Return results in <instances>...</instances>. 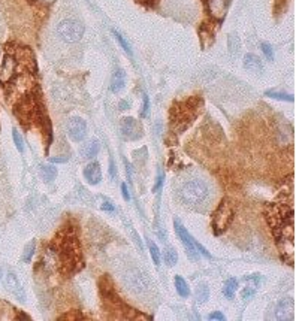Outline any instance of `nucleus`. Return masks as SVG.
<instances>
[{
    "mask_svg": "<svg viewBox=\"0 0 296 321\" xmlns=\"http://www.w3.org/2000/svg\"><path fill=\"white\" fill-rule=\"evenodd\" d=\"M208 320H220L222 321V320H225V315L222 312H219V311H215V312L208 315Z\"/></svg>",
    "mask_w": 296,
    "mask_h": 321,
    "instance_id": "nucleus-32",
    "label": "nucleus"
},
{
    "mask_svg": "<svg viewBox=\"0 0 296 321\" xmlns=\"http://www.w3.org/2000/svg\"><path fill=\"white\" fill-rule=\"evenodd\" d=\"M293 196L289 200H275L266 211V220L275 237V244L281 254V258L293 266L295 254V224H293Z\"/></svg>",
    "mask_w": 296,
    "mask_h": 321,
    "instance_id": "nucleus-1",
    "label": "nucleus"
},
{
    "mask_svg": "<svg viewBox=\"0 0 296 321\" xmlns=\"http://www.w3.org/2000/svg\"><path fill=\"white\" fill-rule=\"evenodd\" d=\"M261 48H262L265 57L269 60V62H272V60H274V50H272V47H271L268 42H262V44H261Z\"/></svg>",
    "mask_w": 296,
    "mask_h": 321,
    "instance_id": "nucleus-29",
    "label": "nucleus"
},
{
    "mask_svg": "<svg viewBox=\"0 0 296 321\" xmlns=\"http://www.w3.org/2000/svg\"><path fill=\"white\" fill-rule=\"evenodd\" d=\"M139 127H138L136 121L133 118H123L122 121V132L126 137H130V139H136L139 136Z\"/></svg>",
    "mask_w": 296,
    "mask_h": 321,
    "instance_id": "nucleus-14",
    "label": "nucleus"
},
{
    "mask_svg": "<svg viewBox=\"0 0 296 321\" xmlns=\"http://www.w3.org/2000/svg\"><path fill=\"white\" fill-rule=\"evenodd\" d=\"M148 109H150V99H148V96H144V106L141 111V117H147Z\"/></svg>",
    "mask_w": 296,
    "mask_h": 321,
    "instance_id": "nucleus-30",
    "label": "nucleus"
},
{
    "mask_svg": "<svg viewBox=\"0 0 296 321\" xmlns=\"http://www.w3.org/2000/svg\"><path fill=\"white\" fill-rule=\"evenodd\" d=\"M133 240H135V242H136L138 248H139V250L142 251V250H144V245H142V242H141V237L138 236V233H135V232H133Z\"/></svg>",
    "mask_w": 296,
    "mask_h": 321,
    "instance_id": "nucleus-33",
    "label": "nucleus"
},
{
    "mask_svg": "<svg viewBox=\"0 0 296 321\" xmlns=\"http://www.w3.org/2000/svg\"><path fill=\"white\" fill-rule=\"evenodd\" d=\"M84 178H86V181L91 186H96V184L101 183V179H102L101 165H99L97 162L88 163L84 169Z\"/></svg>",
    "mask_w": 296,
    "mask_h": 321,
    "instance_id": "nucleus-11",
    "label": "nucleus"
},
{
    "mask_svg": "<svg viewBox=\"0 0 296 321\" xmlns=\"http://www.w3.org/2000/svg\"><path fill=\"white\" fill-rule=\"evenodd\" d=\"M29 2H30V3H32V2H35V0H29Z\"/></svg>",
    "mask_w": 296,
    "mask_h": 321,
    "instance_id": "nucleus-41",
    "label": "nucleus"
},
{
    "mask_svg": "<svg viewBox=\"0 0 296 321\" xmlns=\"http://www.w3.org/2000/svg\"><path fill=\"white\" fill-rule=\"evenodd\" d=\"M129 106H130V103H129V102H126V100H123V102H120V109H122V111L127 109Z\"/></svg>",
    "mask_w": 296,
    "mask_h": 321,
    "instance_id": "nucleus-39",
    "label": "nucleus"
},
{
    "mask_svg": "<svg viewBox=\"0 0 296 321\" xmlns=\"http://www.w3.org/2000/svg\"><path fill=\"white\" fill-rule=\"evenodd\" d=\"M109 166H111V169H109V172H111V175H112V178H115L117 176V172H115V166H114V162L111 160V163H109Z\"/></svg>",
    "mask_w": 296,
    "mask_h": 321,
    "instance_id": "nucleus-38",
    "label": "nucleus"
},
{
    "mask_svg": "<svg viewBox=\"0 0 296 321\" xmlns=\"http://www.w3.org/2000/svg\"><path fill=\"white\" fill-rule=\"evenodd\" d=\"M122 193H123V197H124L126 202H129V200H130V194H129V190H127V186H126V184L122 186Z\"/></svg>",
    "mask_w": 296,
    "mask_h": 321,
    "instance_id": "nucleus-34",
    "label": "nucleus"
},
{
    "mask_svg": "<svg viewBox=\"0 0 296 321\" xmlns=\"http://www.w3.org/2000/svg\"><path fill=\"white\" fill-rule=\"evenodd\" d=\"M124 283L126 286L135 291V293H145L150 287V281L147 278V275L139 270V269H130L127 270V273L124 275Z\"/></svg>",
    "mask_w": 296,
    "mask_h": 321,
    "instance_id": "nucleus-6",
    "label": "nucleus"
},
{
    "mask_svg": "<svg viewBox=\"0 0 296 321\" xmlns=\"http://www.w3.org/2000/svg\"><path fill=\"white\" fill-rule=\"evenodd\" d=\"M15 65H17V63H15L14 57L6 55L2 68H0V83H8L9 79L12 78V75H14V72H15Z\"/></svg>",
    "mask_w": 296,
    "mask_h": 321,
    "instance_id": "nucleus-13",
    "label": "nucleus"
},
{
    "mask_svg": "<svg viewBox=\"0 0 296 321\" xmlns=\"http://www.w3.org/2000/svg\"><path fill=\"white\" fill-rule=\"evenodd\" d=\"M5 287L18 300H21V302H24V300H26V291H24L21 283H19V279L15 276L14 272H8L6 273V276H5Z\"/></svg>",
    "mask_w": 296,
    "mask_h": 321,
    "instance_id": "nucleus-10",
    "label": "nucleus"
},
{
    "mask_svg": "<svg viewBox=\"0 0 296 321\" xmlns=\"http://www.w3.org/2000/svg\"><path fill=\"white\" fill-rule=\"evenodd\" d=\"M208 196L209 188L201 179H193L180 188V199L187 206H201L208 200Z\"/></svg>",
    "mask_w": 296,
    "mask_h": 321,
    "instance_id": "nucleus-3",
    "label": "nucleus"
},
{
    "mask_svg": "<svg viewBox=\"0 0 296 321\" xmlns=\"http://www.w3.org/2000/svg\"><path fill=\"white\" fill-rule=\"evenodd\" d=\"M265 96L272 97V99H277V100H284V102H293V96H292V94L279 93V91H274V90H268V91L265 93Z\"/></svg>",
    "mask_w": 296,
    "mask_h": 321,
    "instance_id": "nucleus-25",
    "label": "nucleus"
},
{
    "mask_svg": "<svg viewBox=\"0 0 296 321\" xmlns=\"http://www.w3.org/2000/svg\"><path fill=\"white\" fill-rule=\"evenodd\" d=\"M57 254L62 269L66 273H73L75 270L80 269V265L83 266L80 242H78L72 229H68L60 235V239L57 242Z\"/></svg>",
    "mask_w": 296,
    "mask_h": 321,
    "instance_id": "nucleus-2",
    "label": "nucleus"
},
{
    "mask_svg": "<svg viewBox=\"0 0 296 321\" xmlns=\"http://www.w3.org/2000/svg\"><path fill=\"white\" fill-rule=\"evenodd\" d=\"M174 283H175L176 293H178L181 297H187V296L190 294V288H189L187 283H186V281H184L181 276L176 275V276H175V279H174Z\"/></svg>",
    "mask_w": 296,
    "mask_h": 321,
    "instance_id": "nucleus-19",
    "label": "nucleus"
},
{
    "mask_svg": "<svg viewBox=\"0 0 296 321\" xmlns=\"http://www.w3.org/2000/svg\"><path fill=\"white\" fill-rule=\"evenodd\" d=\"M41 175L47 183H52L54 178L57 176V169L51 165H42L41 166Z\"/></svg>",
    "mask_w": 296,
    "mask_h": 321,
    "instance_id": "nucleus-22",
    "label": "nucleus"
},
{
    "mask_svg": "<svg viewBox=\"0 0 296 321\" xmlns=\"http://www.w3.org/2000/svg\"><path fill=\"white\" fill-rule=\"evenodd\" d=\"M102 209H104V211H108V212H112V211H114V206H112L109 202H104Z\"/></svg>",
    "mask_w": 296,
    "mask_h": 321,
    "instance_id": "nucleus-37",
    "label": "nucleus"
},
{
    "mask_svg": "<svg viewBox=\"0 0 296 321\" xmlns=\"http://www.w3.org/2000/svg\"><path fill=\"white\" fill-rule=\"evenodd\" d=\"M227 45H229V51H230L233 55L238 54L240 50H241V39L238 37V34H235V33L229 34V37H227Z\"/></svg>",
    "mask_w": 296,
    "mask_h": 321,
    "instance_id": "nucleus-21",
    "label": "nucleus"
},
{
    "mask_svg": "<svg viewBox=\"0 0 296 321\" xmlns=\"http://www.w3.org/2000/svg\"><path fill=\"white\" fill-rule=\"evenodd\" d=\"M254 291H256V288H254V287H247V288L243 291V299H245V300L251 299V297L254 296Z\"/></svg>",
    "mask_w": 296,
    "mask_h": 321,
    "instance_id": "nucleus-31",
    "label": "nucleus"
},
{
    "mask_svg": "<svg viewBox=\"0 0 296 321\" xmlns=\"http://www.w3.org/2000/svg\"><path fill=\"white\" fill-rule=\"evenodd\" d=\"M66 132H68L69 137L73 139L75 142H81V140L86 139V135H87V124L83 118L73 117L66 124Z\"/></svg>",
    "mask_w": 296,
    "mask_h": 321,
    "instance_id": "nucleus-7",
    "label": "nucleus"
},
{
    "mask_svg": "<svg viewBox=\"0 0 296 321\" xmlns=\"http://www.w3.org/2000/svg\"><path fill=\"white\" fill-rule=\"evenodd\" d=\"M99 150H101V145H99V142H97L96 139H91L81 148V154L86 158H93L94 155H97Z\"/></svg>",
    "mask_w": 296,
    "mask_h": 321,
    "instance_id": "nucleus-17",
    "label": "nucleus"
},
{
    "mask_svg": "<svg viewBox=\"0 0 296 321\" xmlns=\"http://www.w3.org/2000/svg\"><path fill=\"white\" fill-rule=\"evenodd\" d=\"M0 278H2V268H0Z\"/></svg>",
    "mask_w": 296,
    "mask_h": 321,
    "instance_id": "nucleus-40",
    "label": "nucleus"
},
{
    "mask_svg": "<svg viewBox=\"0 0 296 321\" xmlns=\"http://www.w3.org/2000/svg\"><path fill=\"white\" fill-rule=\"evenodd\" d=\"M275 317L280 321H293L295 320V300L292 297L281 299L277 308H275Z\"/></svg>",
    "mask_w": 296,
    "mask_h": 321,
    "instance_id": "nucleus-9",
    "label": "nucleus"
},
{
    "mask_svg": "<svg viewBox=\"0 0 296 321\" xmlns=\"http://www.w3.org/2000/svg\"><path fill=\"white\" fill-rule=\"evenodd\" d=\"M165 262H166L168 266H174L176 262H178V254H176L175 250L169 248V250L165 251Z\"/></svg>",
    "mask_w": 296,
    "mask_h": 321,
    "instance_id": "nucleus-26",
    "label": "nucleus"
},
{
    "mask_svg": "<svg viewBox=\"0 0 296 321\" xmlns=\"http://www.w3.org/2000/svg\"><path fill=\"white\" fill-rule=\"evenodd\" d=\"M162 183H163V175H160L159 178H157V183H156V186H154V190H156V191H157V190H160Z\"/></svg>",
    "mask_w": 296,
    "mask_h": 321,
    "instance_id": "nucleus-36",
    "label": "nucleus"
},
{
    "mask_svg": "<svg viewBox=\"0 0 296 321\" xmlns=\"http://www.w3.org/2000/svg\"><path fill=\"white\" fill-rule=\"evenodd\" d=\"M114 36H115V39L118 41V44L122 45V48L124 50V52H126V54H129V55L132 57V55H133V51H132V48H130V45L127 44L126 39H124V37H123L120 33H118V32H114Z\"/></svg>",
    "mask_w": 296,
    "mask_h": 321,
    "instance_id": "nucleus-27",
    "label": "nucleus"
},
{
    "mask_svg": "<svg viewBox=\"0 0 296 321\" xmlns=\"http://www.w3.org/2000/svg\"><path fill=\"white\" fill-rule=\"evenodd\" d=\"M57 34L66 44H76L78 41H81L84 34V27L75 19H63L57 26Z\"/></svg>",
    "mask_w": 296,
    "mask_h": 321,
    "instance_id": "nucleus-5",
    "label": "nucleus"
},
{
    "mask_svg": "<svg viewBox=\"0 0 296 321\" xmlns=\"http://www.w3.org/2000/svg\"><path fill=\"white\" fill-rule=\"evenodd\" d=\"M12 136H14V142H15V147H17V150L19 151V152H23L24 151V140H23V137H21V135L18 133V130H12Z\"/></svg>",
    "mask_w": 296,
    "mask_h": 321,
    "instance_id": "nucleus-28",
    "label": "nucleus"
},
{
    "mask_svg": "<svg viewBox=\"0 0 296 321\" xmlns=\"http://www.w3.org/2000/svg\"><path fill=\"white\" fill-rule=\"evenodd\" d=\"M236 290H238V279H235V278L227 279L226 283H225V286H223V294H225L227 299L233 297V294L236 293Z\"/></svg>",
    "mask_w": 296,
    "mask_h": 321,
    "instance_id": "nucleus-20",
    "label": "nucleus"
},
{
    "mask_svg": "<svg viewBox=\"0 0 296 321\" xmlns=\"http://www.w3.org/2000/svg\"><path fill=\"white\" fill-rule=\"evenodd\" d=\"M209 6V11L214 17L217 18H223L226 15L227 6L230 3V0H205Z\"/></svg>",
    "mask_w": 296,
    "mask_h": 321,
    "instance_id": "nucleus-12",
    "label": "nucleus"
},
{
    "mask_svg": "<svg viewBox=\"0 0 296 321\" xmlns=\"http://www.w3.org/2000/svg\"><path fill=\"white\" fill-rule=\"evenodd\" d=\"M35 248H36V242L35 240H32V242H29L23 251V255H21V262L23 263H29L30 260L33 258V254H35Z\"/></svg>",
    "mask_w": 296,
    "mask_h": 321,
    "instance_id": "nucleus-23",
    "label": "nucleus"
},
{
    "mask_svg": "<svg viewBox=\"0 0 296 321\" xmlns=\"http://www.w3.org/2000/svg\"><path fill=\"white\" fill-rule=\"evenodd\" d=\"M174 227H175V232L178 235V237L181 239V242L187 251V255L192 258V260H196L197 258V251H196V247H194V240L193 237L189 235V232L184 229V226L178 221V220H174Z\"/></svg>",
    "mask_w": 296,
    "mask_h": 321,
    "instance_id": "nucleus-8",
    "label": "nucleus"
},
{
    "mask_svg": "<svg viewBox=\"0 0 296 321\" xmlns=\"http://www.w3.org/2000/svg\"><path fill=\"white\" fill-rule=\"evenodd\" d=\"M235 217V209L233 205L229 199H223L219 203V206L215 208L212 218H211V226L214 233L219 236L222 233H225L227 230V227L230 226V223L233 221Z\"/></svg>",
    "mask_w": 296,
    "mask_h": 321,
    "instance_id": "nucleus-4",
    "label": "nucleus"
},
{
    "mask_svg": "<svg viewBox=\"0 0 296 321\" xmlns=\"http://www.w3.org/2000/svg\"><path fill=\"white\" fill-rule=\"evenodd\" d=\"M68 157H51V162L52 163H66L68 162Z\"/></svg>",
    "mask_w": 296,
    "mask_h": 321,
    "instance_id": "nucleus-35",
    "label": "nucleus"
},
{
    "mask_svg": "<svg viewBox=\"0 0 296 321\" xmlns=\"http://www.w3.org/2000/svg\"><path fill=\"white\" fill-rule=\"evenodd\" d=\"M194 297H196V302L197 304H205L208 297H209V288L207 284H199L196 287V291H194Z\"/></svg>",
    "mask_w": 296,
    "mask_h": 321,
    "instance_id": "nucleus-18",
    "label": "nucleus"
},
{
    "mask_svg": "<svg viewBox=\"0 0 296 321\" xmlns=\"http://www.w3.org/2000/svg\"><path fill=\"white\" fill-rule=\"evenodd\" d=\"M124 84H126L124 72L122 69H117L112 75V79H111V91L112 93H120L124 88Z\"/></svg>",
    "mask_w": 296,
    "mask_h": 321,
    "instance_id": "nucleus-16",
    "label": "nucleus"
},
{
    "mask_svg": "<svg viewBox=\"0 0 296 321\" xmlns=\"http://www.w3.org/2000/svg\"><path fill=\"white\" fill-rule=\"evenodd\" d=\"M244 68L250 72H256L259 73L263 70V65H262V60L256 55V54H245L244 57Z\"/></svg>",
    "mask_w": 296,
    "mask_h": 321,
    "instance_id": "nucleus-15",
    "label": "nucleus"
},
{
    "mask_svg": "<svg viewBox=\"0 0 296 321\" xmlns=\"http://www.w3.org/2000/svg\"><path fill=\"white\" fill-rule=\"evenodd\" d=\"M148 250H150V255L153 258V263L156 266H160V251L153 240H148Z\"/></svg>",
    "mask_w": 296,
    "mask_h": 321,
    "instance_id": "nucleus-24",
    "label": "nucleus"
}]
</instances>
